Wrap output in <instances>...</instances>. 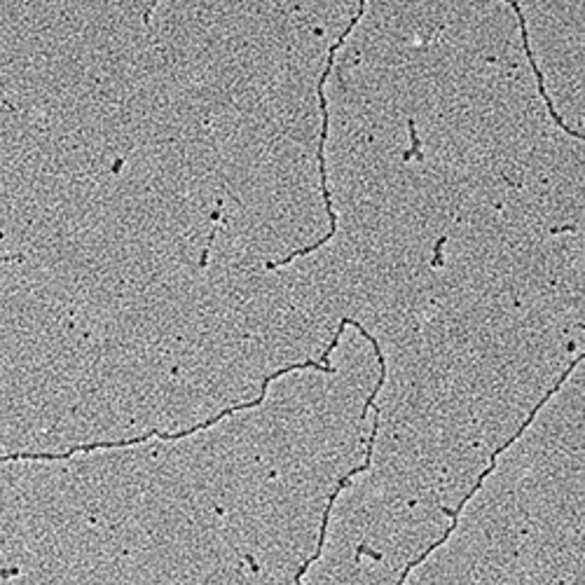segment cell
Returning <instances> with one entry per match:
<instances>
[{
	"label": "cell",
	"mask_w": 585,
	"mask_h": 585,
	"mask_svg": "<svg viewBox=\"0 0 585 585\" xmlns=\"http://www.w3.org/2000/svg\"><path fill=\"white\" fill-rule=\"evenodd\" d=\"M408 127H410V138H412V152H415L417 157H422V152H419V145H422V143H419V136H417L415 122L410 120V122H408ZM412 152H408V155H405V159H410V157H412Z\"/></svg>",
	"instance_id": "cell-1"
},
{
	"label": "cell",
	"mask_w": 585,
	"mask_h": 585,
	"mask_svg": "<svg viewBox=\"0 0 585 585\" xmlns=\"http://www.w3.org/2000/svg\"><path fill=\"white\" fill-rule=\"evenodd\" d=\"M447 241V237H440L438 239V244H436V258H433V265L440 267L442 265V258H440V253H442V244Z\"/></svg>",
	"instance_id": "cell-2"
},
{
	"label": "cell",
	"mask_w": 585,
	"mask_h": 585,
	"mask_svg": "<svg viewBox=\"0 0 585 585\" xmlns=\"http://www.w3.org/2000/svg\"><path fill=\"white\" fill-rule=\"evenodd\" d=\"M361 555H370V557H372V559H381V555H379V552H374V550H370V548H365V545H361V548H358V550H356V559L361 557Z\"/></svg>",
	"instance_id": "cell-3"
}]
</instances>
